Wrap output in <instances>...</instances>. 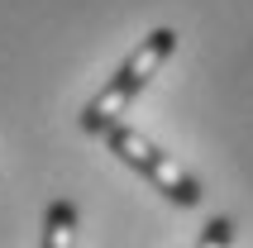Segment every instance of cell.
I'll use <instances>...</instances> for the list:
<instances>
[{
	"label": "cell",
	"mask_w": 253,
	"mask_h": 248,
	"mask_svg": "<svg viewBox=\"0 0 253 248\" xmlns=\"http://www.w3.org/2000/svg\"><path fill=\"white\" fill-rule=\"evenodd\" d=\"M172 53H177V29H168V24L153 29V34H148V39H143L139 48H134V53L120 62V67H115L110 82H105L96 96L82 105L77 124H82L86 134H105L110 124H120V120H125V110L139 100L143 86H148L158 72H163V62H168Z\"/></svg>",
	"instance_id": "1"
},
{
	"label": "cell",
	"mask_w": 253,
	"mask_h": 248,
	"mask_svg": "<svg viewBox=\"0 0 253 248\" xmlns=\"http://www.w3.org/2000/svg\"><path fill=\"white\" fill-rule=\"evenodd\" d=\"M72 229H77V206L72 201H53L48 220H43V244H72Z\"/></svg>",
	"instance_id": "3"
},
{
	"label": "cell",
	"mask_w": 253,
	"mask_h": 248,
	"mask_svg": "<svg viewBox=\"0 0 253 248\" xmlns=\"http://www.w3.org/2000/svg\"><path fill=\"white\" fill-rule=\"evenodd\" d=\"M105 143H110V153L120 158V163H129L143 181H153L172 206H201V196H206V191H201V181L191 177L172 153L158 148L148 134H139V129H129V124L120 120V124L105 129Z\"/></svg>",
	"instance_id": "2"
},
{
	"label": "cell",
	"mask_w": 253,
	"mask_h": 248,
	"mask_svg": "<svg viewBox=\"0 0 253 248\" xmlns=\"http://www.w3.org/2000/svg\"><path fill=\"white\" fill-rule=\"evenodd\" d=\"M201 239H206V244H229V239H234V224H229V220H211Z\"/></svg>",
	"instance_id": "4"
}]
</instances>
